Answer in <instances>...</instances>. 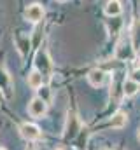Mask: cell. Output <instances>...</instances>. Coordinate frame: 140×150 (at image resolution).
I'll use <instances>...</instances> for the list:
<instances>
[{
    "instance_id": "d6986e66",
    "label": "cell",
    "mask_w": 140,
    "mask_h": 150,
    "mask_svg": "<svg viewBox=\"0 0 140 150\" xmlns=\"http://www.w3.org/2000/svg\"><path fill=\"white\" fill-rule=\"evenodd\" d=\"M26 150H35V149H26Z\"/></svg>"
},
{
    "instance_id": "277c9868",
    "label": "cell",
    "mask_w": 140,
    "mask_h": 150,
    "mask_svg": "<svg viewBox=\"0 0 140 150\" xmlns=\"http://www.w3.org/2000/svg\"><path fill=\"white\" fill-rule=\"evenodd\" d=\"M21 136L25 138V140H39L40 138V129H39V126H35V124H23L21 126Z\"/></svg>"
},
{
    "instance_id": "3957f363",
    "label": "cell",
    "mask_w": 140,
    "mask_h": 150,
    "mask_svg": "<svg viewBox=\"0 0 140 150\" xmlns=\"http://www.w3.org/2000/svg\"><path fill=\"white\" fill-rule=\"evenodd\" d=\"M25 18H26L28 21H32V23H39V21L44 18V9H42V5H40V4H32V5H28L26 11H25Z\"/></svg>"
},
{
    "instance_id": "8992f818",
    "label": "cell",
    "mask_w": 140,
    "mask_h": 150,
    "mask_svg": "<svg viewBox=\"0 0 140 150\" xmlns=\"http://www.w3.org/2000/svg\"><path fill=\"white\" fill-rule=\"evenodd\" d=\"M0 91H2L7 98L12 96V93H11V77H9V74H7L4 68H0Z\"/></svg>"
},
{
    "instance_id": "30bf717a",
    "label": "cell",
    "mask_w": 140,
    "mask_h": 150,
    "mask_svg": "<svg viewBox=\"0 0 140 150\" xmlns=\"http://www.w3.org/2000/svg\"><path fill=\"white\" fill-rule=\"evenodd\" d=\"M42 82H44V77L39 74L37 70L28 75V86H30L32 89H39V87H42Z\"/></svg>"
},
{
    "instance_id": "2e32d148",
    "label": "cell",
    "mask_w": 140,
    "mask_h": 150,
    "mask_svg": "<svg viewBox=\"0 0 140 150\" xmlns=\"http://www.w3.org/2000/svg\"><path fill=\"white\" fill-rule=\"evenodd\" d=\"M58 2H67V0H58Z\"/></svg>"
},
{
    "instance_id": "7c38bea8",
    "label": "cell",
    "mask_w": 140,
    "mask_h": 150,
    "mask_svg": "<svg viewBox=\"0 0 140 150\" xmlns=\"http://www.w3.org/2000/svg\"><path fill=\"white\" fill-rule=\"evenodd\" d=\"M130 56H131L130 44L126 45V49H124V44H121V45H119V49H117V58H119V59H124V58H130Z\"/></svg>"
},
{
    "instance_id": "ac0fdd59",
    "label": "cell",
    "mask_w": 140,
    "mask_h": 150,
    "mask_svg": "<svg viewBox=\"0 0 140 150\" xmlns=\"http://www.w3.org/2000/svg\"><path fill=\"white\" fill-rule=\"evenodd\" d=\"M54 150H63V149H54Z\"/></svg>"
},
{
    "instance_id": "9a60e30c",
    "label": "cell",
    "mask_w": 140,
    "mask_h": 150,
    "mask_svg": "<svg viewBox=\"0 0 140 150\" xmlns=\"http://www.w3.org/2000/svg\"><path fill=\"white\" fill-rule=\"evenodd\" d=\"M0 100H2V91H0Z\"/></svg>"
},
{
    "instance_id": "9c48e42d",
    "label": "cell",
    "mask_w": 140,
    "mask_h": 150,
    "mask_svg": "<svg viewBox=\"0 0 140 150\" xmlns=\"http://www.w3.org/2000/svg\"><path fill=\"white\" fill-rule=\"evenodd\" d=\"M137 91H139V84H137L135 80H131V79L124 80V84H123V93H124V96H133V94H137Z\"/></svg>"
},
{
    "instance_id": "5b68a950",
    "label": "cell",
    "mask_w": 140,
    "mask_h": 150,
    "mask_svg": "<svg viewBox=\"0 0 140 150\" xmlns=\"http://www.w3.org/2000/svg\"><path fill=\"white\" fill-rule=\"evenodd\" d=\"M88 80H89L91 86L100 87L105 80H107V74H105L104 70H91V72L88 74Z\"/></svg>"
},
{
    "instance_id": "5bb4252c",
    "label": "cell",
    "mask_w": 140,
    "mask_h": 150,
    "mask_svg": "<svg viewBox=\"0 0 140 150\" xmlns=\"http://www.w3.org/2000/svg\"><path fill=\"white\" fill-rule=\"evenodd\" d=\"M131 80H135L137 84H140V68H137V70H133L131 72V77H130Z\"/></svg>"
},
{
    "instance_id": "6da1fadb",
    "label": "cell",
    "mask_w": 140,
    "mask_h": 150,
    "mask_svg": "<svg viewBox=\"0 0 140 150\" xmlns=\"http://www.w3.org/2000/svg\"><path fill=\"white\" fill-rule=\"evenodd\" d=\"M35 67H37V72L42 75V77H46V79L51 77V68H53V65H51L49 54H47L46 51H39V52H37Z\"/></svg>"
},
{
    "instance_id": "ffe728a7",
    "label": "cell",
    "mask_w": 140,
    "mask_h": 150,
    "mask_svg": "<svg viewBox=\"0 0 140 150\" xmlns=\"http://www.w3.org/2000/svg\"><path fill=\"white\" fill-rule=\"evenodd\" d=\"M0 150H5V149H0Z\"/></svg>"
},
{
    "instance_id": "7a4b0ae2",
    "label": "cell",
    "mask_w": 140,
    "mask_h": 150,
    "mask_svg": "<svg viewBox=\"0 0 140 150\" xmlns=\"http://www.w3.org/2000/svg\"><path fill=\"white\" fill-rule=\"evenodd\" d=\"M47 110V103L42 100V98H34L30 103H28V113L32 115V117H42L44 113Z\"/></svg>"
},
{
    "instance_id": "4fadbf2b",
    "label": "cell",
    "mask_w": 140,
    "mask_h": 150,
    "mask_svg": "<svg viewBox=\"0 0 140 150\" xmlns=\"http://www.w3.org/2000/svg\"><path fill=\"white\" fill-rule=\"evenodd\" d=\"M39 98H42V100L47 103V101L51 100V93H49V89H47V87H42V89L39 87Z\"/></svg>"
},
{
    "instance_id": "8fae6325",
    "label": "cell",
    "mask_w": 140,
    "mask_h": 150,
    "mask_svg": "<svg viewBox=\"0 0 140 150\" xmlns=\"http://www.w3.org/2000/svg\"><path fill=\"white\" fill-rule=\"evenodd\" d=\"M16 42H18V47H19V52L25 56L28 51H30V40L28 37H25V35H19V37L16 38Z\"/></svg>"
},
{
    "instance_id": "52a82bcc",
    "label": "cell",
    "mask_w": 140,
    "mask_h": 150,
    "mask_svg": "<svg viewBox=\"0 0 140 150\" xmlns=\"http://www.w3.org/2000/svg\"><path fill=\"white\" fill-rule=\"evenodd\" d=\"M121 2L119 0H109L105 5V14L107 16H119L121 14Z\"/></svg>"
},
{
    "instance_id": "e0dca14e",
    "label": "cell",
    "mask_w": 140,
    "mask_h": 150,
    "mask_svg": "<svg viewBox=\"0 0 140 150\" xmlns=\"http://www.w3.org/2000/svg\"><path fill=\"white\" fill-rule=\"evenodd\" d=\"M139 138H140V129H139Z\"/></svg>"
},
{
    "instance_id": "44dd1931",
    "label": "cell",
    "mask_w": 140,
    "mask_h": 150,
    "mask_svg": "<svg viewBox=\"0 0 140 150\" xmlns=\"http://www.w3.org/2000/svg\"><path fill=\"white\" fill-rule=\"evenodd\" d=\"M139 58H140V54H139Z\"/></svg>"
},
{
    "instance_id": "ba28073f",
    "label": "cell",
    "mask_w": 140,
    "mask_h": 150,
    "mask_svg": "<svg viewBox=\"0 0 140 150\" xmlns=\"http://www.w3.org/2000/svg\"><path fill=\"white\" fill-rule=\"evenodd\" d=\"M124 124H126V113L124 112H116L112 115V119H110V127L121 129Z\"/></svg>"
}]
</instances>
